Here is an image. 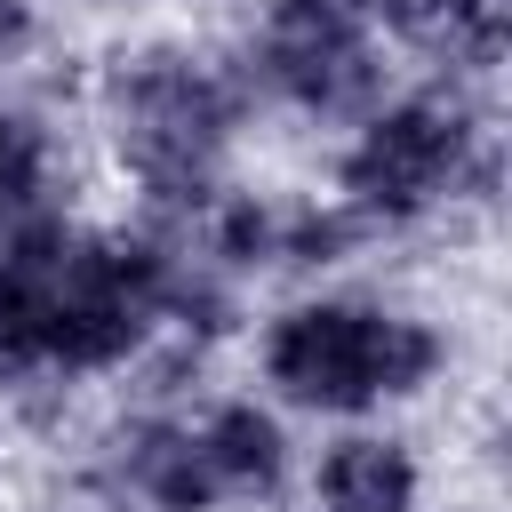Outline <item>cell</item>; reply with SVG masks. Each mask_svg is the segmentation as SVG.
<instances>
[{
	"label": "cell",
	"mask_w": 512,
	"mask_h": 512,
	"mask_svg": "<svg viewBox=\"0 0 512 512\" xmlns=\"http://www.w3.org/2000/svg\"><path fill=\"white\" fill-rule=\"evenodd\" d=\"M192 256L144 232L32 216L0 240V384L128 368L184 296Z\"/></svg>",
	"instance_id": "6da1fadb"
},
{
	"label": "cell",
	"mask_w": 512,
	"mask_h": 512,
	"mask_svg": "<svg viewBox=\"0 0 512 512\" xmlns=\"http://www.w3.org/2000/svg\"><path fill=\"white\" fill-rule=\"evenodd\" d=\"M248 88L232 64L192 56V48H144L120 56L104 80V120H112V152L136 176V192L168 216H200L224 184V152L240 136Z\"/></svg>",
	"instance_id": "7a4b0ae2"
},
{
	"label": "cell",
	"mask_w": 512,
	"mask_h": 512,
	"mask_svg": "<svg viewBox=\"0 0 512 512\" xmlns=\"http://www.w3.org/2000/svg\"><path fill=\"white\" fill-rule=\"evenodd\" d=\"M256 368L288 408L368 416V408L416 400L448 368V344L424 312H400L376 296H312V304H288L280 320H264Z\"/></svg>",
	"instance_id": "3957f363"
},
{
	"label": "cell",
	"mask_w": 512,
	"mask_h": 512,
	"mask_svg": "<svg viewBox=\"0 0 512 512\" xmlns=\"http://www.w3.org/2000/svg\"><path fill=\"white\" fill-rule=\"evenodd\" d=\"M480 184H488V128L464 96H440V88L360 112L336 160V200L368 232H400Z\"/></svg>",
	"instance_id": "277c9868"
},
{
	"label": "cell",
	"mask_w": 512,
	"mask_h": 512,
	"mask_svg": "<svg viewBox=\"0 0 512 512\" xmlns=\"http://www.w3.org/2000/svg\"><path fill=\"white\" fill-rule=\"evenodd\" d=\"M240 88L272 96V104H288L304 120H360V112L384 104L376 24L352 16L344 0H272L256 16Z\"/></svg>",
	"instance_id": "5b68a950"
},
{
	"label": "cell",
	"mask_w": 512,
	"mask_h": 512,
	"mask_svg": "<svg viewBox=\"0 0 512 512\" xmlns=\"http://www.w3.org/2000/svg\"><path fill=\"white\" fill-rule=\"evenodd\" d=\"M112 488L152 504V512H224L200 448H192V424L184 416H128L112 432V456H104Z\"/></svg>",
	"instance_id": "8992f818"
},
{
	"label": "cell",
	"mask_w": 512,
	"mask_h": 512,
	"mask_svg": "<svg viewBox=\"0 0 512 512\" xmlns=\"http://www.w3.org/2000/svg\"><path fill=\"white\" fill-rule=\"evenodd\" d=\"M184 424H192V448H200V464H208V480H216L224 504H256V496H272L288 480V432H280L272 408L216 400V408H200Z\"/></svg>",
	"instance_id": "52a82bcc"
},
{
	"label": "cell",
	"mask_w": 512,
	"mask_h": 512,
	"mask_svg": "<svg viewBox=\"0 0 512 512\" xmlns=\"http://www.w3.org/2000/svg\"><path fill=\"white\" fill-rule=\"evenodd\" d=\"M416 488H424L416 448L392 432H344L312 472L320 512H416Z\"/></svg>",
	"instance_id": "ba28073f"
},
{
	"label": "cell",
	"mask_w": 512,
	"mask_h": 512,
	"mask_svg": "<svg viewBox=\"0 0 512 512\" xmlns=\"http://www.w3.org/2000/svg\"><path fill=\"white\" fill-rule=\"evenodd\" d=\"M40 200H48V128L32 112L0 104V240L16 224H32Z\"/></svg>",
	"instance_id": "9c48e42d"
},
{
	"label": "cell",
	"mask_w": 512,
	"mask_h": 512,
	"mask_svg": "<svg viewBox=\"0 0 512 512\" xmlns=\"http://www.w3.org/2000/svg\"><path fill=\"white\" fill-rule=\"evenodd\" d=\"M32 40V0H0V56H16Z\"/></svg>",
	"instance_id": "30bf717a"
}]
</instances>
